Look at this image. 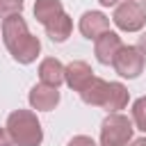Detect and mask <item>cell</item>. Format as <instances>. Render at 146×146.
Segmentation results:
<instances>
[{"label": "cell", "instance_id": "6da1fadb", "mask_svg": "<svg viewBox=\"0 0 146 146\" xmlns=\"http://www.w3.org/2000/svg\"><path fill=\"white\" fill-rule=\"evenodd\" d=\"M2 41L11 52V57L21 64H32L41 50V41L30 34L27 23L23 21L21 14L2 21Z\"/></svg>", "mask_w": 146, "mask_h": 146}, {"label": "cell", "instance_id": "7a4b0ae2", "mask_svg": "<svg viewBox=\"0 0 146 146\" xmlns=\"http://www.w3.org/2000/svg\"><path fill=\"white\" fill-rule=\"evenodd\" d=\"M7 130L16 146H39L43 141L41 123L30 110H14L7 119Z\"/></svg>", "mask_w": 146, "mask_h": 146}, {"label": "cell", "instance_id": "3957f363", "mask_svg": "<svg viewBox=\"0 0 146 146\" xmlns=\"http://www.w3.org/2000/svg\"><path fill=\"white\" fill-rule=\"evenodd\" d=\"M132 121L123 114H107L100 125V146H128L132 139Z\"/></svg>", "mask_w": 146, "mask_h": 146}, {"label": "cell", "instance_id": "277c9868", "mask_svg": "<svg viewBox=\"0 0 146 146\" xmlns=\"http://www.w3.org/2000/svg\"><path fill=\"white\" fill-rule=\"evenodd\" d=\"M114 25L123 32H137L146 25V11L139 2L135 0H125L121 2L116 9H114V16H112Z\"/></svg>", "mask_w": 146, "mask_h": 146}, {"label": "cell", "instance_id": "5b68a950", "mask_svg": "<svg viewBox=\"0 0 146 146\" xmlns=\"http://www.w3.org/2000/svg\"><path fill=\"white\" fill-rule=\"evenodd\" d=\"M112 66L121 78L132 80L144 71V55H141V50L137 46H121V50L116 52Z\"/></svg>", "mask_w": 146, "mask_h": 146}, {"label": "cell", "instance_id": "8992f818", "mask_svg": "<svg viewBox=\"0 0 146 146\" xmlns=\"http://www.w3.org/2000/svg\"><path fill=\"white\" fill-rule=\"evenodd\" d=\"M94 71L87 62H71L68 66H64V82L73 89V91H82L91 80H94Z\"/></svg>", "mask_w": 146, "mask_h": 146}, {"label": "cell", "instance_id": "52a82bcc", "mask_svg": "<svg viewBox=\"0 0 146 146\" xmlns=\"http://www.w3.org/2000/svg\"><path fill=\"white\" fill-rule=\"evenodd\" d=\"M80 32L87 39H98L100 34L110 32V18L103 11H84L80 18Z\"/></svg>", "mask_w": 146, "mask_h": 146}, {"label": "cell", "instance_id": "ba28073f", "mask_svg": "<svg viewBox=\"0 0 146 146\" xmlns=\"http://www.w3.org/2000/svg\"><path fill=\"white\" fill-rule=\"evenodd\" d=\"M59 103V91L57 87H50V84H34L32 91H30V105L34 110H41V112H50L55 110V105Z\"/></svg>", "mask_w": 146, "mask_h": 146}, {"label": "cell", "instance_id": "9c48e42d", "mask_svg": "<svg viewBox=\"0 0 146 146\" xmlns=\"http://www.w3.org/2000/svg\"><path fill=\"white\" fill-rule=\"evenodd\" d=\"M121 36L116 34V32H105V34H100L98 39H96V48H94V52H96V59L100 62V64H112L114 62V57H116V52L121 50Z\"/></svg>", "mask_w": 146, "mask_h": 146}, {"label": "cell", "instance_id": "30bf717a", "mask_svg": "<svg viewBox=\"0 0 146 146\" xmlns=\"http://www.w3.org/2000/svg\"><path fill=\"white\" fill-rule=\"evenodd\" d=\"M107 91H110V82H105V80H100V78H94V80H91V82L80 91V98H82L87 105L105 107Z\"/></svg>", "mask_w": 146, "mask_h": 146}, {"label": "cell", "instance_id": "8fae6325", "mask_svg": "<svg viewBox=\"0 0 146 146\" xmlns=\"http://www.w3.org/2000/svg\"><path fill=\"white\" fill-rule=\"evenodd\" d=\"M39 78H41L43 84L59 87L64 82V66H62V62L55 59V57H46L39 64Z\"/></svg>", "mask_w": 146, "mask_h": 146}, {"label": "cell", "instance_id": "7c38bea8", "mask_svg": "<svg viewBox=\"0 0 146 146\" xmlns=\"http://www.w3.org/2000/svg\"><path fill=\"white\" fill-rule=\"evenodd\" d=\"M64 14V5L59 0H36L34 2V18L46 27L50 21Z\"/></svg>", "mask_w": 146, "mask_h": 146}, {"label": "cell", "instance_id": "4fadbf2b", "mask_svg": "<svg viewBox=\"0 0 146 146\" xmlns=\"http://www.w3.org/2000/svg\"><path fill=\"white\" fill-rule=\"evenodd\" d=\"M71 30H73V21H71L68 14H62V16H57L55 21H50V23L46 25V32H48V36H50L55 43L66 41V39L71 36Z\"/></svg>", "mask_w": 146, "mask_h": 146}, {"label": "cell", "instance_id": "5bb4252c", "mask_svg": "<svg viewBox=\"0 0 146 146\" xmlns=\"http://www.w3.org/2000/svg\"><path fill=\"white\" fill-rule=\"evenodd\" d=\"M128 89L121 82H110V91H107V100H105V110L116 114L119 110H123L128 105Z\"/></svg>", "mask_w": 146, "mask_h": 146}, {"label": "cell", "instance_id": "9a60e30c", "mask_svg": "<svg viewBox=\"0 0 146 146\" xmlns=\"http://www.w3.org/2000/svg\"><path fill=\"white\" fill-rule=\"evenodd\" d=\"M132 119H135V125L141 132H146V96L135 100V105H132Z\"/></svg>", "mask_w": 146, "mask_h": 146}, {"label": "cell", "instance_id": "2e32d148", "mask_svg": "<svg viewBox=\"0 0 146 146\" xmlns=\"http://www.w3.org/2000/svg\"><path fill=\"white\" fill-rule=\"evenodd\" d=\"M23 11V0H0V18H9Z\"/></svg>", "mask_w": 146, "mask_h": 146}, {"label": "cell", "instance_id": "e0dca14e", "mask_svg": "<svg viewBox=\"0 0 146 146\" xmlns=\"http://www.w3.org/2000/svg\"><path fill=\"white\" fill-rule=\"evenodd\" d=\"M68 146H96V141L91 137H87V135H78V137H73L68 141Z\"/></svg>", "mask_w": 146, "mask_h": 146}, {"label": "cell", "instance_id": "ac0fdd59", "mask_svg": "<svg viewBox=\"0 0 146 146\" xmlns=\"http://www.w3.org/2000/svg\"><path fill=\"white\" fill-rule=\"evenodd\" d=\"M0 146H14V139L7 128H0Z\"/></svg>", "mask_w": 146, "mask_h": 146}, {"label": "cell", "instance_id": "d6986e66", "mask_svg": "<svg viewBox=\"0 0 146 146\" xmlns=\"http://www.w3.org/2000/svg\"><path fill=\"white\" fill-rule=\"evenodd\" d=\"M137 48L141 50V55H146V32L139 36V43H137Z\"/></svg>", "mask_w": 146, "mask_h": 146}, {"label": "cell", "instance_id": "ffe728a7", "mask_svg": "<svg viewBox=\"0 0 146 146\" xmlns=\"http://www.w3.org/2000/svg\"><path fill=\"white\" fill-rule=\"evenodd\" d=\"M130 146H146V137H139V139H135Z\"/></svg>", "mask_w": 146, "mask_h": 146}, {"label": "cell", "instance_id": "44dd1931", "mask_svg": "<svg viewBox=\"0 0 146 146\" xmlns=\"http://www.w3.org/2000/svg\"><path fill=\"white\" fill-rule=\"evenodd\" d=\"M98 2H100L103 7H112V5H116L119 0H98Z\"/></svg>", "mask_w": 146, "mask_h": 146}, {"label": "cell", "instance_id": "7402d4cb", "mask_svg": "<svg viewBox=\"0 0 146 146\" xmlns=\"http://www.w3.org/2000/svg\"><path fill=\"white\" fill-rule=\"evenodd\" d=\"M141 7H144V11H146V0H141Z\"/></svg>", "mask_w": 146, "mask_h": 146}]
</instances>
